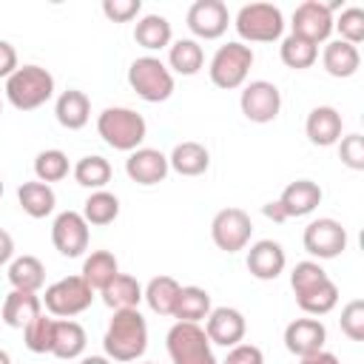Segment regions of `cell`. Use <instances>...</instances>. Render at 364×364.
<instances>
[{
    "label": "cell",
    "mask_w": 364,
    "mask_h": 364,
    "mask_svg": "<svg viewBox=\"0 0 364 364\" xmlns=\"http://www.w3.org/2000/svg\"><path fill=\"white\" fill-rule=\"evenodd\" d=\"M102 347L111 361H136L145 353L148 324H145L139 307L114 310V318L108 321V330L102 336Z\"/></svg>",
    "instance_id": "obj_1"
},
{
    "label": "cell",
    "mask_w": 364,
    "mask_h": 364,
    "mask_svg": "<svg viewBox=\"0 0 364 364\" xmlns=\"http://www.w3.org/2000/svg\"><path fill=\"white\" fill-rule=\"evenodd\" d=\"M97 134L102 136V142L114 151H136L148 134L145 117L134 108H122V105H111L97 117Z\"/></svg>",
    "instance_id": "obj_2"
},
{
    "label": "cell",
    "mask_w": 364,
    "mask_h": 364,
    "mask_svg": "<svg viewBox=\"0 0 364 364\" xmlns=\"http://www.w3.org/2000/svg\"><path fill=\"white\" fill-rule=\"evenodd\" d=\"M6 97L17 111H34L54 97V77L43 65H17L6 80Z\"/></svg>",
    "instance_id": "obj_3"
},
{
    "label": "cell",
    "mask_w": 364,
    "mask_h": 364,
    "mask_svg": "<svg viewBox=\"0 0 364 364\" xmlns=\"http://www.w3.org/2000/svg\"><path fill=\"white\" fill-rule=\"evenodd\" d=\"M233 26L245 43H273L284 31V17L273 3H247L239 9Z\"/></svg>",
    "instance_id": "obj_4"
},
{
    "label": "cell",
    "mask_w": 364,
    "mask_h": 364,
    "mask_svg": "<svg viewBox=\"0 0 364 364\" xmlns=\"http://www.w3.org/2000/svg\"><path fill=\"white\" fill-rule=\"evenodd\" d=\"M128 85L145 102H165L173 94V74L159 57H136L128 68Z\"/></svg>",
    "instance_id": "obj_5"
},
{
    "label": "cell",
    "mask_w": 364,
    "mask_h": 364,
    "mask_svg": "<svg viewBox=\"0 0 364 364\" xmlns=\"http://www.w3.org/2000/svg\"><path fill=\"white\" fill-rule=\"evenodd\" d=\"M250 65H253V48L250 46H245V43H225L210 57L208 74H210V82L216 88L233 91V88L245 85V80L250 74Z\"/></svg>",
    "instance_id": "obj_6"
},
{
    "label": "cell",
    "mask_w": 364,
    "mask_h": 364,
    "mask_svg": "<svg viewBox=\"0 0 364 364\" xmlns=\"http://www.w3.org/2000/svg\"><path fill=\"white\" fill-rule=\"evenodd\" d=\"M165 347H168V355L173 364H219L213 358L210 341L199 324L176 321L165 336Z\"/></svg>",
    "instance_id": "obj_7"
},
{
    "label": "cell",
    "mask_w": 364,
    "mask_h": 364,
    "mask_svg": "<svg viewBox=\"0 0 364 364\" xmlns=\"http://www.w3.org/2000/svg\"><path fill=\"white\" fill-rule=\"evenodd\" d=\"M46 304V310L57 318H71L80 316L82 310L91 307L94 301V290L82 282V276H65L54 284L46 287V296L40 299Z\"/></svg>",
    "instance_id": "obj_8"
},
{
    "label": "cell",
    "mask_w": 364,
    "mask_h": 364,
    "mask_svg": "<svg viewBox=\"0 0 364 364\" xmlns=\"http://www.w3.org/2000/svg\"><path fill=\"white\" fill-rule=\"evenodd\" d=\"M250 233H253V222L242 208H222L210 222L213 245L225 253L245 250L250 242Z\"/></svg>",
    "instance_id": "obj_9"
},
{
    "label": "cell",
    "mask_w": 364,
    "mask_h": 364,
    "mask_svg": "<svg viewBox=\"0 0 364 364\" xmlns=\"http://www.w3.org/2000/svg\"><path fill=\"white\" fill-rule=\"evenodd\" d=\"M304 250L316 259H336L344 253L347 247V230L341 228V222L330 219V216H321V219H313L307 228H304Z\"/></svg>",
    "instance_id": "obj_10"
},
{
    "label": "cell",
    "mask_w": 364,
    "mask_h": 364,
    "mask_svg": "<svg viewBox=\"0 0 364 364\" xmlns=\"http://www.w3.org/2000/svg\"><path fill=\"white\" fill-rule=\"evenodd\" d=\"M239 108L250 122H273L282 111V91L267 80H253L242 88Z\"/></svg>",
    "instance_id": "obj_11"
},
{
    "label": "cell",
    "mask_w": 364,
    "mask_h": 364,
    "mask_svg": "<svg viewBox=\"0 0 364 364\" xmlns=\"http://www.w3.org/2000/svg\"><path fill=\"white\" fill-rule=\"evenodd\" d=\"M296 37L318 46L333 34V11L327 9V3L318 0H304L301 6H296L293 11V31Z\"/></svg>",
    "instance_id": "obj_12"
},
{
    "label": "cell",
    "mask_w": 364,
    "mask_h": 364,
    "mask_svg": "<svg viewBox=\"0 0 364 364\" xmlns=\"http://www.w3.org/2000/svg\"><path fill=\"white\" fill-rule=\"evenodd\" d=\"M51 242L68 259L82 256L88 250V222L82 219V213H77V210L57 213V219L51 225Z\"/></svg>",
    "instance_id": "obj_13"
},
{
    "label": "cell",
    "mask_w": 364,
    "mask_h": 364,
    "mask_svg": "<svg viewBox=\"0 0 364 364\" xmlns=\"http://www.w3.org/2000/svg\"><path fill=\"white\" fill-rule=\"evenodd\" d=\"M230 11L222 0H196L188 9V28L202 40H216L228 31Z\"/></svg>",
    "instance_id": "obj_14"
},
{
    "label": "cell",
    "mask_w": 364,
    "mask_h": 364,
    "mask_svg": "<svg viewBox=\"0 0 364 364\" xmlns=\"http://www.w3.org/2000/svg\"><path fill=\"white\" fill-rule=\"evenodd\" d=\"M245 333H247V321L236 307H216L205 318V336L210 344L236 347V344H242Z\"/></svg>",
    "instance_id": "obj_15"
},
{
    "label": "cell",
    "mask_w": 364,
    "mask_h": 364,
    "mask_svg": "<svg viewBox=\"0 0 364 364\" xmlns=\"http://www.w3.org/2000/svg\"><path fill=\"white\" fill-rule=\"evenodd\" d=\"M168 156L156 148H136L125 159V173L136 185H159L168 176Z\"/></svg>",
    "instance_id": "obj_16"
},
{
    "label": "cell",
    "mask_w": 364,
    "mask_h": 364,
    "mask_svg": "<svg viewBox=\"0 0 364 364\" xmlns=\"http://www.w3.org/2000/svg\"><path fill=\"white\" fill-rule=\"evenodd\" d=\"M324 341H327V330L318 318H296L284 327V347L299 358L324 350Z\"/></svg>",
    "instance_id": "obj_17"
},
{
    "label": "cell",
    "mask_w": 364,
    "mask_h": 364,
    "mask_svg": "<svg viewBox=\"0 0 364 364\" xmlns=\"http://www.w3.org/2000/svg\"><path fill=\"white\" fill-rule=\"evenodd\" d=\"M284 264H287L284 247L279 242H273V239H259L247 250V270H250L253 279H262V282L279 279Z\"/></svg>",
    "instance_id": "obj_18"
},
{
    "label": "cell",
    "mask_w": 364,
    "mask_h": 364,
    "mask_svg": "<svg viewBox=\"0 0 364 364\" xmlns=\"http://www.w3.org/2000/svg\"><path fill=\"white\" fill-rule=\"evenodd\" d=\"M276 202H279L284 219H299V216L313 213L321 205V188L313 179H296L282 191V196Z\"/></svg>",
    "instance_id": "obj_19"
},
{
    "label": "cell",
    "mask_w": 364,
    "mask_h": 364,
    "mask_svg": "<svg viewBox=\"0 0 364 364\" xmlns=\"http://www.w3.org/2000/svg\"><path fill=\"white\" fill-rule=\"evenodd\" d=\"M341 114L333 108V105H316L310 114H307V122H304V131H307V139L313 145H321V148H330L341 139Z\"/></svg>",
    "instance_id": "obj_20"
},
{
    "label": "cell",
    "mask_w": 364,
    "mask_h": 364,
    "mask_svg": "<svg viewBox=\"0 0 364 364\" xmlns=\"http://www.w3.org/2000/svg\"><path fill=\"white\" fill-rule=\"evenodd\" d=\"M54 117H57V122H60L63 128L80 131V128L88 125L91 102H88V97H85L82 91L68 88V91H63V94L57 97V102H54Z\"/></svg>",
    "instance_id": "obj_21"
},
{
    "label": "cell",
    "mask_w": 364,
    "mask_h": 364,
    "mask_svg": "<svg viewBox=\"0 0 364 364\" xmlns=\"http://www.w3.org/2000/svg\"><path fill=\"white\" fill-rule=\"evenodd\" d=\"M43 313V301L37 293H26V290H11L3 301V321L14 330H23L28 321H34Z\"/></svg>",
    "instance_id": "obj_22"
},
{
    "label": "cell",
    "mask_w": 364,
    "mask_h": 364,
    "mask_svg": "<svg viewBox=\"0 0 364 364\" xmlns=\"http://www.w3.org/2000/svg\"><path fill=\"white\" fill-rule=\"evenodd\" d=\"M85 330L82 324L71 321V318H57L54 321V344H51V355L63 358V361H71V358H80L82 350H85Z\"/></svg>",
    "instance_id": "obj_23"
},
{
    "label": "cell",
    "mask_w": 364,
    "mask_h": 364,
    "mask_svg": "<svg viewBox=\"0 0 364 364\" xmlns=\"http://www.w3.org/2000/svg\"><path fill=\"white\" fill-rule=\"evenodd\" d=\"M9 284L11 290H26V293H37L46 284V267L37 256H17L9 262Z\"/></svg>",
    "instance_id": "obj_24"
},
{
    "label": "cell",
    "mask_w": 364,
    "mask_h": 364,
    "mask_svg": "<svg viewBox=\"0 0 364 364\" xmlns=\"http://www.w3.org/2000/svg\"><path fill=\"white\" fill-rule=\"evenodd\" d=\"M321 63H324V71L330 77H353L361 65V54L355 46L344 43V40H333L324 46V54H321Z\"/></svg>",
    "instance_id": "obj_25"
},
{
    "label": "cell",
    "mask_w": 364,
    "mask_h": 364,
    "mask_svg": "<svg viewBox=\"0 0 364 364\" xmlns=\"http://www.w3.org/2000/svg\"><path fill=\"white\" fill-rule=\"evenodd\" d=\"M208 165H210L208 148L199 142H191V139L179 142L168 156V168H173L179 176H199L208 171Z\"/></svg>",
    "instance_id": "obj_26"
},
{
    "label": "cell",
    "mask_w": 364,
    "mask_h": 364,
    "mask_svg": "<svg viewBox=\"0 0 364 364\" xmlns=\"http://www.w3.org/2000/svg\"><path fill=\"white\" fill-rule=\"evenodd\" d=\"M17 202L23 213H28L31 219H46L54 210L57 196H54V188L46 182H23L17 188Z\"/></svg>",
    "instance_id": "obj_27"
},
{
    "label": "cell",
    "mask_w": 364,
    "mask_h": 364,
    "mask_svg": "<svg viewBox=\"0 0 364 364\" xmlns=\"http://www.w3.org/2000/svg\"><path fill=\"white\" fill-rule=\"evenodd\" d=\"M100 293L111 310H131V307H139V301H142V287L128 273H117Z\"/></svg>",
    "instance_id": "obj_28"
},
{
    "label": "cell",
    "mask_w": 364,
    "mask_h": 364,
    "mask_svg": "<svg viewBox=\"0 0 364 364\" xmlns=\"http://www.w3.org/2000/svg\"><path fill=\"white\" fill-rule=\"evenodd\" d=\"M208 313H210V296H208V290L191 284V287H182L179 290L171 316L179 318V321H188V324H199L202 318H208Z\"/></svg>",
    "instance_id": "obj_29"
},
{
    "label": "cell",
    "mask_w": 364,
    "mask_h": 364,
    "mask_svg": "<svg viewBox=\"0 0 364 364\" xmlns=\"http://www.w3.org/2000/svg\"><path fill=\"white\" fill-rule=\"evenodd\" d=\"M179 290H182V284H179L173 276H154V279L145 284L142 299L148 301V307H151L156 316H171Z\"/></svg>",
    "instance_id": "obj_30"
},
{
    "label": "cell",
    "mask_w": 364,
    "mask_h": 364,
    "mask_svg": "<svg viewBox=\"0 0 364 364\" xmlns=\"http://www.w3.org/2000/svg\"><path fill=\"white\" fill-rule=\"evenodd\" d=\"M119 273V262L111 250H94L85 262H82V282L91 287V290H102L114 276Z\"/></svg>",
    "instance_id": "obj_31"
},
{
    "label": "cell",
    "mask_w": 364,
    "mask_h": 364,
    "mask_svg": "<svg viewBox=\"0 0 364 364\" xmlns=\"http://www.w3.org/2000/svg\"><path fill=\"white\" fill-rule=\"evenodd\" d=\"M168 65H171L176 74H182V77H193V74H199V68L205 65V51H202V46H199L196 40L182 37V40H176V43L171 46V51H168Z\"/></svg>",
    "instance_id": "obj_32"
},
{
    "label": "cell",
    "mask_w": 364,
    "mask_h": 364,
    "mask_svg": "<svg viewBox=\"0 0 364 364\" xmlns=\"http://www.w3.org/2000/svg\"><path fill=\"white\" fill-rule=\"evenodd\" d=\"M296 304L307 316H324V313H330L338 304V287H336L333 279H324L316 287H310L304 293H296Z\"/></svg>",
    "instance_id": "obj_33"
},
{
    "label": "cell",
    "mask_w": 364,
    "mask_h": 364,
    "mask_svg": "<svg viewBox=\"0 0 364 364\" xmlns=\"http://www.w3.org/2000/svg\"><path fill=\"white\" fill-rule=\"evenodd\" d=\"M134 40H136V46H142L148 51H159L171 43V23L162 14H145L134 26Z\"/></svg>",
    "instance_id": "obj_34"
},
{
    "label": "cell",
    "mask_w": 364,
    "mask_h": 364,
    "mask_svg": "<svg viewBox=\"0 0 364 364\" xmlns=\"http://www.w3.org/2000/svg\"><path fill=\"white\" fill-rule=\"evenodd\" d=\"M74 179L77 185L82 188H91V191H102L108 182H111V162L100 154H88L82 159H77L74 165Z\"/></svg>",
    "instance_id": "obj_35"
},
{
    "label": "cell",
    "mask_w": 364,
    "mask_h": 364,
    "mask_svg": "<svg viewBox=\"0 0 364 364\" xmlns=\"http://www.w3.org/2000/svg\"><path fill=\"white\" fill-rule=\"evenodd\" d=\"M119 216V199L114 193H108L105 188L102 191H94L85 202H82V219L94 228H102V225H111L114 219Z\"/></svg>",
    "instance_id": "obj_36"
},
{
    "label": "cell",
    "mask_w": 364,
    "mask_h": 364,
    "mask_svg": "<svg viewBox=\"0 0 364 364\" xmlns=\"http://www.w3.org/2000/svg\"><path fill=\"white\" fill-rule=\"evenodd\" d=\"M279 57H282V63H284L287 68L301 71V68H310V65L316 63L318 46H313V43L296 37V34H287V37L282 40V46H279Z\"/></svg>",
    "instance_id": "obj_37"
},
{
    "label": "cell",
    "mask_w": 364,
    "mask_h": 364,
    "mask_svg": "<svg viewBox=\"0 0 364 364\" xmlns=\"http://www.w3.org/2000/svg\"><path fill=\"white\" fill-rule=\"evenodd\" d=\"M68 171H71L68 156H65L63 151H57V148L40 151V154L34 156V176H37V182H46V185L60 182V179L68 176Z\"/></svg>",
    "instance_id": "obj_38"
},
{
    "label": "cell",
    "mask_w": 364,
    "mask_h": 364,
    "mask_svg": "<svg viewBox=\"0 0 364 364\" xmlns=\"http://www.w3.org/2000/svg\"><path fill=\"white\" fill-rule=\"evenodd\" d=\"M54 321L57 318H48V316H37L34 321H28L23 327V341L31 353H51V344H54Z\"/></svg>",
    "instance_id": "obj_39"
},
{
    "label": "cell",
    "mask_w": 364,
    "mask_h": 364,
    "mask_svg": "<svg viewBox=\"0 0 364 364\" xmlns=\"http://www.w3.org/2000/svg\"><path fill=\"white\" fill-rule=\"evenodd\" d=\"M333 28L341 34L338 40H344L350 46H358L364 40V9H358V6L341 9L338 20H333Z\"/></svg>",
    "instance_id": "obj_40"
},
{
    "label": "cell",
    "mask_w": 364,
    "mask_h": 364,
    "mask_svg": "<svg viewBox=\"0 0 364 364\" xmlns=\"http://www.w3.org/2000/svg\"><path fill=\"white\" fill-rule=\"evenodd\" d=\"M324 279H330L327 276V270L318 264V262H299L296 267H293V273H290V287H293V293H304V290H310V287H316L318 282H324Z\"/></svg>",
    "instance_id": "obj_41"
},
{
    "label": "cell",
    "mask_w": 364,
    "mask_h": 364,
    "mask_svg": "<svg viewBox=\"0 0 364 364\" xmlns=\"http://www.w3.org/2000/svg\"><path fill=\"white\" fill-rule=\"evenodd\" d=\"M341 333L350 341H364V301L353 299L341 310Z\"/></svg>",
    "instance_id": "obj_42"
},
{
    "label": "cell",
    "mask_w": 364,
    "mask_h": 364,
    "mask_svg": "<svg viewBox=\"0 0 364 364\" xmlns=\"http://www.w3.org/2000/svg\"><path fill=\"white\" fill-rule=\"evenodd\" d=\"M338 159L353 171H364V139H361V134H347V136L338 139Z\"/></svg>",
    "instance_id": "obj_43"
},
{
    "label": "cell",
    "mask_w": 364,
    "mask_h": 364,
    "mask_svg": "<svg viewBox=\"0 0 364 364\" xmlns=\"http://www.w3.org/2000/svg\"><path fill=\"white\" fill-rule=\"evenodd\" d=\"M142 3L139 0H102V14L111 23H128L139 14Z\"/></svg>",
    "instance_id": "obj_44"
},
{
    "label": "cell",
    "mask_w": 364,
    "mask_h": 364,
    "mask_svg": "<svg viewBox=\"0 0 364 364\" xmlns=\"http://www.w3.org/2000/svg\"><path fill=\"white\" fill-rule=\"evenodd\" d=\"M222 364H264V355L256 344H236L228 350V358Z\"/></svg>",
    "instance_id": "obj_45"
},
{
    "label": "cell",
    "mask_w": 364,
    "mask_h": 364,
    "mask_svg": "<svg viewBox=\"0 0 364 364\" xmlns=\"http://www.w3.org/2000/svg\"><path fill=\"white\" fill-rule=\"evenodd\" d=\"M17 71V51L9 40H0V77H11Z\"/></svg>",
    "instance_id": "obj_46"
},
{
    "label": "cell",
    "mask_w": 364,
    "mask_h": 364,
    "mask_svg": "<svg viewBox=\"0 0 364 364\" xmlns=\"http://www.w3.org/2000/svg\"><path fill=\"white\" fill-rule=\"evenodd\" d=\"M14 259V239H11V233L9 230H3L0 228V267L3 264H9Z\"/></svg>",
    "instance_id": "obj_47"
},
{
    "label": "cell",
    "mask_w": 364,
    "mask_h": 364,
    "mask_svg": "<svg viewBox=\"0 0 364 364\" xmlns=\"http://www.w3.org/2000/svg\"><path fill=\"white\" fill-rule=\"evenodd\" d=\"M301 364H338V358H336L333 353H327V350H318V353H313V355H304Z\"/></svg>",
    "instance_id": "obj_48"
},
{
    "label": "cell",
    "mask_w": 364,
    "mask_h": 364,
    "mask_svg": "<svg viewBox=\"0 0 364 364\" xmlns=\"http://www.w3.org/2000/svg\"><path fill=\"white\" fill-rule=\"evenodd\" d=\"M262 213L267 216V219H273V222H287L284 219V213H282V208H279V202H267V205H262Z\"/></svg>",
    "instance_id": "obj_49"
},
{
    "label": "cell",
    "mask_w": 364,
    "mask_h": 364,
    "mask_svg": "<svg viewBox=\"0 0 364 364\" xmlns=\"http://www.w3.org/2000/svg\"><path fill=\"white\" fill-rule=\"evenodd\" d=\"M80 364H114L108 355H85Z\"/></svg>",
    "instance_id": "obj_50"
},
{
    "label": "cell",
    "mask_w": 364,
    "mask_h": 364,
    "mask_svg": "<svg viewBox=\"0 0 364 364\" xmlns=\"http://www.w3.org/2000/svg\"><path fill=\"white\" fill-rule=\"evenodd\" d=\"M0 364H11V355L6 350H0Z\"/></svg>",
    "instance_id": "obj_51"
},
{
    "label": "cell",
    "mask_w": 364,
    "mask_h": 364,
    "mask_svg": "<svg viewBox=\"0 0 364 364\" xmlns=\"http://www.w3.org/2000/svg\"><path fill=\"white\" fill-rule=\"evenodd\" d=\"M0 196H3V182H0Z\"/></svg>",
    "instance_id": "obj_52"
},
{
    "label": "cell",
    "mask_w": 364,
    "mask_h": 364,
    "mask_svg": "<svg viewBox=\"0 0 364 364\" xmlns=\"http://www.w3.org/2000/svg\"><path fill=\"white\" fill-rule=\"evenodd\" d=\"M0 114H3V102H0Z\"/></svg>",
    "instance_id": "obj_53"
},
{
    "label": "cell",
    "mask_w": 364,
    "mask_h": 364,
    "mask_svg": "<svg viewBox=\"0 0 364 364\" xmlns=\"http://www.w3.org/2000/svg\"><path fill=\"white\" fill-rule=\"evenodd\" d=\"M145 364H154V361H145Z\"/></svg>",
    "instance_id": "obj_54"
}]
</instances>
